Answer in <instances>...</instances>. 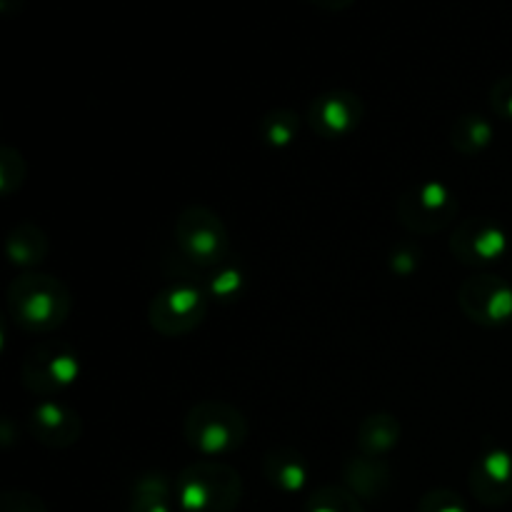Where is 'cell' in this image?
Segmentation results:
<instances>
[{
  "instance_id": "obj_14",
  "label": "cell",
  "mask_w": 512,
  "mask_h": 512,
  "mask_svg": "<svg viewBox=\"0 0 512 512\" xmlns=\"http://www.w3.org/2000/svg\"><path fill=\"white\" fill-rule=\"evenodd\" d=\"M263 473L273 488L283 490V493H300L308 483V465L298 450L288 448H275L265 455L263 460Z\"/></svg>"
},
{
  "instance_id": "obj_3",
  "label": "cell",
  "mask_w": 512,
  "mask_h": 512,
  "mask_svg": "<svg viewBox=\"0 0 512 512\" xmlns=\"http://www.w3.org/2000/svg\"><path fill=\"white\" fill-rule=\"evenodd\" d=\"M183 435L195 453L213 460L233 453L248 440V420L223 400H203L185 415Z\"/></svg>"
},
{
  "instance_id": "obj_26",
  "label": "cell",
  "mask_w": 512,
  "mask_h": 512,
  "mask_svg": "<svg viewBox=\"0 0 512 512\" xmlns=\"http://www.w3.org/2000/svg\"><path fill=\"white\" fill-rule=\"evenodd\" d=\"M393 265L395 270H400V273H410V270L415 268V258L405 253V250H400V253L393 255Z\"/></svg>"
},
{
  "instance_id": "obj_5",
  "label": "cell",
  "mask_w": 512,
  "mask_h": 512,
  "mask_svg": "<svg viewBox=\"0 0 512 512\" xmlns=\"http://www.w3.org/2000/svg\"><path fill=\"white\" fill-rule=\"evenodd\" d=\"M455 215H458V198L440 180L415 183L398 203L400 225L415 235L438 233L453 223Z\"/></svg>"
},
{
  "instance_id": "obj_16",
  "label": "cell",
  "mask_w": 512,
  "mask_h": 512,
  "mask_svg": "<svg viewBox=\"0 0 512 512\" xmlns=\"http://www.w3.org/2000/svg\"><path fill=\"white\" fill-rule=\"evenodd\" d=\"M400 435H403V428H400L398 418L388 413H375L360 423L358 448L368 458H380V455H385L390 448L398 445Z\"/></svg>"
},
{
  "instance_id": "obj_13",
  "label": "cell",
  "mask_w": 512,
  "mask_h": 512,
  "mask_svg": "<svg viewBox=\"0 0 512 512\" xmlns=\"http://www.w3.org/2000/svg\"><path fill=\"white\" fill-rule=\"evenodd\" d=\"M343 483L355 498L380 500L390 485V470L380 458H368L360 453L345 463Z\"/></svg>"
},
{
  "instance_id": "obj_6",
  "label": "cell",
  "mask_w": 512,
  "mask_h": 512,
  "mask_svg": "<svg viewBox=\"0 0 512 512\" xmlns=\"http://www.w3.org/2000/svg\"><path fill=\"white\" fill-rule=\"evenodd\" d=\"M205 310H208V300H205L203 288L190 280H180L163 288L150 300L148 318L155 333L165 338H178L203 323Z\"/></svg>"
},
{
  "instance_id": "obj_17",
  "label": "cell",
  "mask_w": 512,
  "mask_h": 512,
  "mask_svg": "<svg viewBox=\"0 0 512 512\" xmlns=\"http://www.w3.org/2000/svg\"><path fill=\"white\" fill-rule=\"evenodd\" d=\"M495 130L483 115H463L453 123V130H450V143L458 153L463 155H478L493 143Z\"/></svg>"
},
{
  "instance_id": "obj_8",
  "label": "cell",
  "mask_w": 512,
  "mask_h": 512,
  "mask_svg": "<svg viewBox=\"0 0 512 512\" xmlns=\"http://www.w3.org/2000/svg\"><path fill=\"white\" fill-rule=\"evenodd\" d=\"M458 305L473 323L503 325L512 320V285L498 275H473L460 285Z\"/></svg>"
},
{
  "instance_id": "obj_1",
  "label": "cell",
  "mask_w": 512,
  "mask_h": 512,
  "mask_svg": "<svg viewBox=\"0 0 512 512\" xmlns=\"http://www.w3.org/2000/svg\"><path fill=\"white\" fill-rule=\"evenodd\" d=\"M70 290L63 280L40 273H25L8 288V310L30 333H50L68 320Z\"/></svg>"
},
{
  "instance_id": "obj_24",
  "label": "cell",
  "mask_w": 512,
  "mask_h": 512,
  "mask_svg": "<svg viewBox=\"0 0 512 512\" xmlns=\"http://www.w3.org/2000/svg\"><path fill=\"white\" fill-rule=\"evenodd\" d=\"M240 288H243V273L235 265H223L210 283V293L223 300H233L240 293Z\"/></svg>"
},
{
  "instance_id": "obj_9",
  "label": "cell",
  "mask_w": 512,
  "mask_h": 512,
  "mask_svg": "<svg viewBox=\"0 0 512 512\" xmlns=\"http://www.w3.org/2000/svg\"><path fill=\"white\" fill-rule=\"evenodd\" d=\"M450 253L465 265L498 263L508 253V235L488 218H470L450 238Z\"/></svg>"
},
{
  "instance_id": "obj_4",
  "label": "cell",
  "mask_w": 512,
  "mask_h": 512,
  "mask_svg": "<svg viewBox=\"0 0 512 512\" xmlns=\"http://www.w3.org/2000/svg\"><path fill=\"white\" fill-rule=\"evenodd\" d=\"M178 248L190 263L220 265L228 255V228L223 218L205 205H190L175 223Z\"/></svg>"
},
{
  "instance_id": "obj_23",
  "label": "cell",
  "mask_w": 512,
  "mask_h": 512,
  "mask_svg": "<svg viewBox=\"0 0 512 512\" xmlns=\"http://www.w3.org/2000/svg\"><path fill=\"white\" fill-rule=\"evenodd\" d=\"M0 512H48L43 498L28 490H8L0 498Z\"/></svg>"
},
{
  "instance_id": "obj_25",
  "label": "cell",
  "mask_w": 512,
  "mask_h": 512,
  "mask_svg": "<svg viewBox=\"0 0 512 512\" xmlns=\"http://www.w3.org/2000/svg\"><path fill=\"white\" fill-rule=\"evenodd\" d=\"M490 105L495 115L503 120H512V75H505L490 90Z\"/></svg>"
},
{
  "instance_id": "obj_19",
  "label": "cell",
  "mask_w": 512,
  "mask_h": 512,
  "mask_svg": "<svg viewBox=\"0 0 512 512\" xmlns=\"http://www.w3.org/2000/svg\"><path fill=\"white\" fill-rule=\"evenodd\" d=\"M300 130V118L288 108L273 110L270 115H265L260 120V135L265 138V143L273 145V148H288L295 138H298Z\"/></svg>"
},
{
  "instance_id": "obj_20",
  "label": "cell",
  "mask_w": 512,
  "mask_h": 512,
  "mask_svg": "<svg viewBox=\"0 0 512 512\" xmlns=\"http://www.w3.org/2000/svg\"><path fill=\"white\" fill-rule=\"evenodd\" d=\"M305 512H365L360 498H355L345 485H325L315 490L305 505Z\"/></svg>"
},
{
  "instance_id": "obj_11",
  "label": "cell",
  "mask_w": 512,
  "mask_h": 512,
  "mask_svg": "<svg viewBox=\"0 0 512 512\" xmlns=\"http://www.w3.org/2000/svg\"><path fill=\"white\" fill-rule=\"evenodd\" d=\"M470 490L483 505H505L512 500V455L493 448L480 455L470 468Z\"/></svg>"
},
{
  "instance_id": "obj_21",
  "label": "cell",
  "mask_w": 512,
  "mask_h": 512,
  "mask_svg": "<svg viewBox=\"0 0 512 512\" xmlns=\"http://www.w3.org/2000/svg\"><path fill=\"white\" fill-rule=\"evenodd\" d=\"M25 180V160L10 145L0 148V190L3 195H10L15 188H20Z\"/></svg>"
},
{
  "instance_id": "obj_15",
  "label": "cell",
  "mask_w": 512,
  "mask_h": 512,
  "mask_svg": "<svg viewBox=\"0 0 512 512\" xmlns=\"http://www.w3.org/2000/svg\"><path fill=\"white\" fill-rule=\"evenodd\" d=\"M50 240L35 223H18L5 238V253L10 263L20 268H33L48 258Z\"/></svg>"
},
{
  "instance_id": "obj_7",
  "label": "cell",
  "mask_w": 512,
  "mask_h": 512,
  "mask_svg": "<svg viewBox=\"0 0 512 512\" xmlns=\"http://www.w3.org/2000/svg\"><path fill=\"white\" fill-rule=\"evenodd\" d=\"M80 375V360L65 345H38L23 360L25 388L38 395H53L70 388Z\"/></svg>"
},
{
  "instance_id": "obj_22",
  "label": "cell",
  "mask_w": 512,
  "mask_h": 512,
  "mask_svg": "<svg viewBox=\"0 0 512 512\" xmlns=\"http://www.w3.org/2000/svg\"><path fill=\"white\" fill-rule=\"evenodd\" d=\"M418 512H468V508L458 493L448 488H435L420 498Z\"/></svg>"
},
{
  "instance_id": "obj_12",
  "label": "cell",
  "mask_w": 512,
  "mask_h": 512,
  "mask_svg": "<svg viewBox=\"0 0 512 512\" xmlns=\"http://www.w3.org/2000/svg\"><path fill=\"white\" fill-rule=\"evenodd\" d=\"M30 435L48 448H70L80 440L83 423L78 415L55 400H40L28 420Z\"/></svg>"
},
{
  "instance_id": "obj_2",
  "label": "cell",
  "mask_w": 512,
  "mask_h": 512,
  "mask_svg": "<svg viewBox=\"0 0 512 512\" xmlns=\"http://www.w3.org/2000/svg\"><path fill=\"white\" fill-rule=\"evenodd\" d=\"M175 498L183 512H233L243 498V478L220 460H198L178 475Z\"/></svg>"
},
{
  "instance_id": "obj_10",
  "label": "cell",
  "mask_w": 512,
  "mask_h": 512,
  "mask_svg": "<svg viewBox=\"0 0 512 512\" xmlns=\"http://www.w3.org/2000/svg\"><path fill=\"white\" fill-rule=\"evenodd\" d=\"M363 120V103L350 90H330L310 103L308 123L323 138L335 140L353 133Z\"/></svg>"
},
{
  "instance_id": "obj_18",
  "label": "cell",
  "mask_w": 512,
  "mask_h": 512,
  "mask_svg": "<svg viewBox=\"0 0 512 512\" xmlns=\"http://www.w3.org/2000/svg\"><path fill=\"white\" fill-rule=\"evenodd\" d=\"M170 483L165 475H145L135 483L128 512H170Z\"/></svg>"
}]
</instances>
